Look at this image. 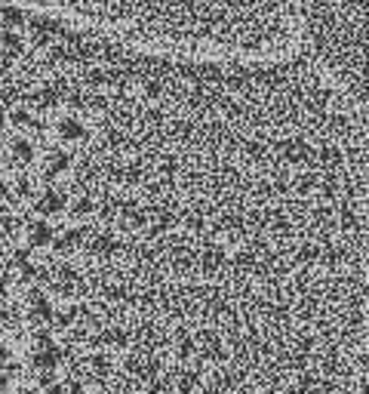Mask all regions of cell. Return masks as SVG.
<instances>
[{
  "instance_id": "10",
  "label": "cell",
  "mask_w": 369,
  "mask_h": 394,
  "mask_svg": "<svg viewBox=\"0 0 369 394\" xmlns=\"http://www.w3.org/2000/svg\"><path fill=\"white\" fill-rule=\"evenodd\" d=\"M37 345H46V348H50L52 345V336H50V330H37Z\"/></svg>"
},
{
  "instance_id": "2",
  "label": "cell",
  "mask_w": 369,
  "mask_h": 394,
  "mask_svg": "<svg viewBox=\"0 0 369 394\" xmlns=\"http://www.w3.org/2000/svg\"><path fill=\"white\" fill-rule=\"evenodd\" d=\"M62 357H65V351H62V348L50 345V348H46V351H37V354H34V366H41V370H50V366H56Z\"/></svg>"
},
{
  "instance_id": "13",
  "label": "cell",
  "mask_w": 369,
  "mask_h": 394,
  "mask_svg": "<svg viewBox=\"0 0 369 394\" xmlns=\"http://www.w3.org/2000/svg\"><path fill=\"white\" fill-rule=\"evenodd\" d=\"M6 382H10V379H6V376H3V379H0V391H3V388H6Z\"/></svg>"
},
{
  "instance_id": "4",
  "label": "cell",
  "mask_w": 369,
  "mask_h": 394,
  "mask_svg": "<svg viewBox=\"0 0 369 394\" xmlns=\"http://www.w3.org/2000/svg\"><path fill=\"white\" fill-rule=\"evenodd\" d=\"M59 133H62V139H81V136H87V129L77 121H62L59 123Z\"/></svg>"
},
{
  "instance_id": "11",
  "label": "cell",
  "mask_w": 369,
  "mask_h": 394,
  "mask_svg": "<svg viewBox=\"0 0 369 394\" xmlns=\"http://www.w3.org/2000/svg\"><path fill=\"white\" fill-rule=\"evenodd\" d=\"M37 385H41V388H52V385H56V376H52V373H43V376L37 379Z\"/></svg>"
},
{
  "instance_id": "9",
  "label": "cell",
  "mask_w": 369,
  "mask_h": 394,
  "mask_svg": "<svg viewBox=\"0 0 369 394\" xmlns=\"http://www.w3.org/2000/svg\"><path fill=\"white\" fill-rule=\"evenodd\" d=\"M62 278H68V280H77V274L71 271V268H62ZM71 290H74V284H65V287H62V293H71Z\"/></svg>"
},
{
  "instance_id": "12",
  "label": "cell",
  "mask_w": 369,
  "mask_h": 394,
  "mask_svg": "<svg viewBox=\"0 0 369 394\" xmlns=\"http://www.w3.org/2000/svg\"><path fill=\"white\" fill-rule=\"evenodd\" d=\"M89 209H92V200H87V197L77 200V213H89Z\"/></svg>"
},
{
  "instance_id": "7",
  "label": "cell",
  "mask_w": 369,
  "mask_h": 394,
  "mask_svg": "<svg viewBox=\"0 0 369 394\" xmlns=\"http://www.w3.org/2000/svg\"><path fill=\"white\" fill-rule=\"evenodd\" d=\"M77 240H81V231H71V234H65V238L56 240V249H71Z\"/></svg>"
},
{
  "instance_id": "5",
  "label": "cell",
  "mask_w": 369,
  "mask_h": 394,
  "mask_svg": "<svg viewBox=\"0 0 369 394\" xmlns=\"http://www.w3.org/2000/svg\"><path fill=\"white\" fill-rule=\"evenodd\" d=\"M31 311H34V318H41V320H52V305L43 299V296H34V299H31Z\"/></svg>"
},
{
  "instance_id": "1",
  "label": "cell",
  "mask_w": 369,
  "mask_h": 394,
  "mask_svg": "<svg viewBox=\"0 0 369 394\" xmlns=\"http://www.w3.org/2000/svg\"><path fill=\"white\" fill-rule=\"evenodd\" d=\"M68 207V197L65 194H59V191H46V197L41 203H37V213H62V209Z\"/></svg>"
},
{
  "instance_id": "3",
  "label": "cell",
  "mask_w": 369,
  "mask_h": 394,
  "mask_svg": "<svg viewBox=\"0 0 369 394\" xmlns=\"http://www.w3.org/2000/svg\"><path fill=\"white\" fill-rule=\"evenodd\" d=\"M31 247H46V244H52V228L46 225V222H37L34 228H31Z\"/></svg>"
},
{
  "instance_id": "14",
  "label": "cell",
  "mask_w": 369,
  "mask_h": 394,
  "mask_svg": "<svg viewBox=\"0 0 369 394\" xmlns=\"http://www.w3.org/2000/svg\"><path fill=\"white\" fill-rule=\"evenodd\" d=\"M0 360H6V348L3 345H0Z\"/></svg>"
},
{
  "instance_id": "8",
  "label": "cell",
  "mask_w": 369,
  "mask_h": 394,
  "mask_svg": "<svg viewBox=\"0 0 369 394\" xmlns=\"http://www.w3.org/2000/svg\"><path fill=\"white\" fill-rule=\"evenodd\" d=\"M12 123H19V127H37V123L31 121L25 111H16V114H12Z\"/></svg>"
},
{
  "instance_id": "6",
  "label": "cell",
  "mask_w": 369,
  "mask_h": 394,
  "mask_svg": "<svg viewBox=\"0 0 369 394\" xmlns=\"http://www.w3.org/2000/svg\"><path fill=\"white\" fill-rule=\"evenodd\" d=\"M12 154H16L19 160H31V145L28 142H22V139H16L12 142Z\"/></svg>"
}]
</instances>
